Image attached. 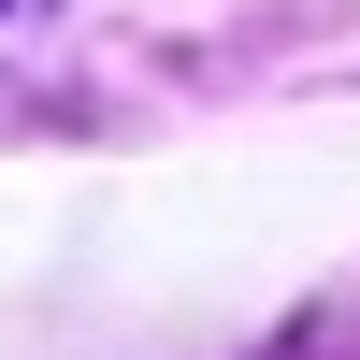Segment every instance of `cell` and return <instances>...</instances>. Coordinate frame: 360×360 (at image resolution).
I'll return each mask as SVG.
<instances>
[{
    "mask_svg": "<svg viewBox=\"0 0 360 360\" xmlns=\"http://www.w3.org/2000/svg\"><path fill=\"white\" fill-rule=\"evenodd\" d=\"M0 15H44V0H0Z\"/></svg>",
    "mask_w": 360,
    "mask_h": 360,
    "instance_id": "obj_1",
    "label": "cell"
}]
</instances>
